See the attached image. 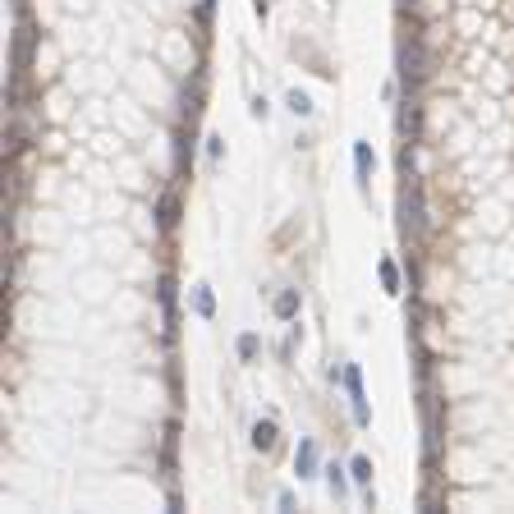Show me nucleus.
<instances>
[{"mask_svg":"<svg viewBox=\"0 0 514 514\" xmlns=\"http://www.w3.org/2000/svg\"><path fill=\"white\" fill-rule=\"evenodd\" d=\"M193 313H198V317H211V313H216V298H211L207 285H193Z\"/></svg>","mask_w":514,"mask_h":514,"instance_id":"5","label":"nucleus"},{"mask_svg":"<svg viewBox=\"0 0 514 514\" xmlns=\"http://www.w3.org/2000/svg\"><path fill=\"white\" fill-rule=\"evenodd\" d=\"M428 55H423V46L418 42H404L400 46V79L409 83V87H418V83H428Z\"/></svg>","mask_w":514,"mask_h":514,"instance_id":"2","label":"nucleus"},{"mask_svg":"<svg viewBox=\"0 0 514 514\" xmlns=\"http://www.w3.org/2000/svg\"><path fill=\"white\" fill-rule=\"evenodd\" d=\"M354 166H358V184L372 179V147H367V143H358V147H354Z\"/></svg>","mask_w":514,"mask_h":514,"instance_id":"6","label":"nucleus"},{"mask_svg":"<svg viewBox=\"0 0 514 514\" xmlns=\"http://www.w3.org/2000/svg\"><path fill=\"white\" fill-rule=\"evenodd\" d=\"M289 111H294V115H308V111H313V101H308L303 92H289Z\"/></svg>","mask_w":514,"mask_h":514,"instance_id":"11","label":"nucleus"},{"mask_svg":"<svg viewBox=\"0 0 514 514\" xmlns=\"http://www.w3.org/2000/svg\"><path fill=\"white\" fill-rule=\"evenodd\" d=\"M354 482H372V464H367L363 454L354 459Z\"/></svg>","mask_w":514,"mask_h":514,"instance_id":"12","label":"nucleus"},{"mask_svg":"<svg viewBox=\"0 0 514 514\" xmlns=\"http://www.w3.org/2000/svg\"><path fill=\"white\" fill-rule=\"evenodd\" d=\"M381 285L391 294H400V271H395V262H381Z\"/></svg>","mask_w":514,"mask_h":514,"instance_id":"9","label":"nucleus"},{"mask_svg":"<svg viewBox=\"0 0 514 514\" xmlns=\"http://www.w3.org/2000/svg\"><path fill=\"white\" fill-rule=\"evenodd\" d=\"M298 478H313V473H317V445L313 441H303V445H298Z\"/></svg>","mask_w":514,"mask_h":514,"instance_id":"4","label":"nucleus"},{"mask_svg":"<svg viewBox=\"0 0 514 514\" xmlns=\"http://www.w3.org/2000/svg\"><path fill=\"white\" fill-rule=\"evenodd\" d=\"M253 445L257 450H271V445H276V428H271V423H257L253 428Z\"/></svg>","mask_w":514,"mask_h":514,"instance_id":"7","label":"nucleus"},{"mask_svg":"<svg viewBox=\"0 0 514 514\" xmlns=\"http://www.w3.org/2000/svg\"><path fill=\"white\" fill-rule=\"evenodd\" d=\"M345 386H349V400H354V418L367 423V404H363V381H358V367H345Z\"/></svg>","mask_w":514,"mask_h":514,"instance_id":"3","label":"nucleus"},{"mask_svg":"<svg viewBox=\"0 0 514 514\" xmlns=\"http://www.w3.org/2000/svg\"><path fill=\"white\" fill-rule=\"evenodd\" d=\"M400 235L404 239H423V235H428V211H423L418 184H409V189L400 193Z\"/></svg>","mask_w":514,"mask_h":514,"instance_id":"1","label":"nucleus"},{"mask_svg":"<svg viewBox=\"0 0 514 514\" xmlns=\"http://www.w3.org/2000/svg\"><path fill=\"white\" fill-rule=\"evenodd\" d=\"M294 313H298V294H294V289H285V294L276 298V317H294Z\"/></svg>","mask_w":514,"mask_h":514,"instance_id":"8","label":"nucleus"},{"mask_svg":"<svg viewBox=\"0 0 514 514\" xmlns=\"http://www.w3.org/2000/svg\"><path fill=\"white\" fill-rule=\"evenodd\" d=\"M239 358H257V335H239Z\"/></svg>","mask_w":514,"mask_h":514,"instance_id":"10","label":"nucleus"}]
</instances>
